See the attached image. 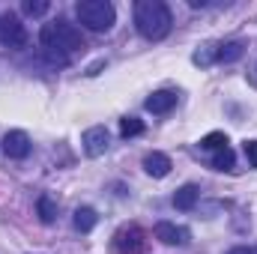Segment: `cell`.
Segmentation results:
<instances>
[{
    "instance_id": "cell-1",
    "label": "cell",
    "mask_w": 257,
    "mask_h": 254,
    "mask_svg": "<svg viewBox=\"0 0 257 254\" xmlns=\"http://www.w3.org/2000/svg\"><path fill=\"white\" fill-rule=\"evenodd\" d=\"M39 39H42V45H45L51 63H57V66H66L69 63V54H75V51L84 48L81 30H78L75 24H69L66 18H54V21L42 24Z\"/></svg>"
},
{
    "instance_id": "cell-2",
    "label": "cell",
    "mask_w": 257,
    "mask_h": 254,
    "mask_svg": "<svg viewBox=\"0 0 257 254\" xmlns=\"http://www.w3.org/2000/svg\"><path fill=\"white\" fill-rule=\"evenodd\" d=\"M171 24H174V18H171L168 3H162V0H138L135 3V27L144 39H150V42L165 39L171 33Z\"/></svg>"
},
{
    "instance_id": "cell-3",
    "label": "cell",
    "mask_w": 257,
    "mask_h": 254,
    "mask_svg": "<svg viewBox=\"0 0 257 254\" xmlns=\"http://www.w3.org/2000/svg\"><path fill=\"white\" fill-rule=\"evenodd\" d=\"M75 15H78V21H81L87 30H96V33L111 30L114 21H117V9H114V3H108V0H81V3L75 6Z\"/></svg>"
},
{
    "instance_id": "cell-4",
    "label": "cell",
    "mask_w": 257,
    "mask_h": 254,
    "mask_svg": "<svg viewBox=\"0 0 257 254\" xmlns=\"http://www.w3.org/2000/svg\"><path fill=\"white\" fill-rule=\"evenodd\" d=\"M0 45H6V48H24L27 45V30L15 12L0 15Z\"/></svg>"
},
{
    "instance_id": "cell-5",
    "label": "cell",
    "mask_w": 257,
    "mask_h": 254,
    "mask_svg": "<svg viewBox=\"0 0 257 254\" xmlns=\"http://www.w3.org/2000/svg\"><path fill=\"white\" fill-rule=\"evenodd\" d=\"M108 144H111V132L105 126H90L81 135V147H84V153H87L90 159L102 156V153L108 150Z\"/></svg>"
},
{
    "instance_id": "cell-6",
    "label": "cell",
    "mask_w": 257,
    "mask_h": 254,
    "mask_svg": "<svg viewBox=\"0 0 257 254\" xmlns=\"http://www.w3.org/2000/svg\"><path fill=\"white\" fill-rule=\"evenodd\" d=\"M3 153L9 159H27L30 156V135L21 129H12L3 135Z\"/></svg>"
},
{
    "instance_id": "cell-7",
    "label": "cell",
    "mask_w": 257,
    "mask_h": 254,
    "mask_svg": "<svg viewBox=\"0 0 257 254\" xmlns=\"http://www.w3.org/2000/svg\"><path fill=\"white\" fill-rule=\"evenodd\" d=\"M156 239H162L165 245H186L192 239V230L174 221H159L156 224Z\"/></svg>"
},
{
    "instance_id": "cell-8",
    "label": "cell",
    "mask_w": 257,
    "mask_h": 254,
    "mask_svg": "<svg viewBox=\"0 0 257 254\" xmlns=\"http://www.w3.org/2000/svg\"><path fill=\"white\" fill-rule=\"evenodd\" d=\"M144 105H147V111H150V114L165 117V114H171V111L177 108V93H174V90H156Z\"/></svg>"
},
{
    "instance_id": "cell-9",
    "label": "cell",
    "mask_w": 257,
    "mask_h": 254,
    "mask_svg": "<svg viewBox=\"0 0 257 254\" xmlns=\"http://www.w3.org/2000/svg\"><path fill=\"white\" fill-rule=\"evenodd\" d=\"M144 248V230L141 227H123L120 233H117V251L120 254H135Z\"/></svg>"
},
{
    "instance_id": "cell-10",
    "label": "cell",
    "mask_w": 257,
    "mask_h": 254,
    "mask_svg": "<svg viewBox=\"0 0 257 254\" xmlns=\"http://www.w3.org/2000/svg\"><path fill=\"white\" fill-rule=\"evenodd\" d=\"M144 171H147L150 177L162 180V177H168V174H171V159H168L165 153L153 150V153H147V156H144Z\"/></svg>"
},
{
    "instance_id": "cell-11",
    "label": "cell",
    "mask_w": 257,
    "mask_h": 254,
    "mask_svg": "<svg viewBox=\"0 0 257 254\" xmlns=\"http://www.w3.org/2000/svg\"><path fill=\"white\" fill-rule=\"evenodd\" d=\"M72 221H75V230H81V233H90V230L96 227L99 215H96V209H93V206H78Z\"/></svg>"
},
{
    "instance_id": "cell-12",
    "label": "cell",
    "mask_w": 257,
    "mask_h": 254,
    "mask_svg": "<svg viewBox=\"0 0 257 254\" xmlns=\"http://www.w3.org/2000/svg\"><path fill=\"white\" fill-rule=\"evenodd\" d=\"M197 197H200V189L189 183V186H183V189H177V194H174V206H177V209H183V212H186V209H194V203H197Z\"/></svg>"
},
{
    "instance_id": "cell-13",
    "label": "cell",
    "mask_w": 257,
    "mask_h": 254,
    "mask_svg": "<svg viewBox=\"0 0 257 254\" xmlns=\"http://www.w3.org/2000/svg\"><path fill=\"white\" fill-rule=\"evenodd\" d=\"M209 162H212V168H215V171H230V168H233V162H236V156H233V150H230V147H221V150H215V153H212V159H209Z\"/></svg>"
},
{
    "instance_id": "cell-14",
    "label": "cell",
    "mask_w": 257,
    "mask_h": 254,
    "mask_svg": "<svg viewBox=\"0 0 257 254\" xmlns=\"http://www.w3.org/2000/svg\"><path fill=\"white\" fill-rule=\"evenodd\" d=\"M242 57V42H224L221 48H218V60L221 63H233V60H239Z\"/></svg>"
},
{
    "instance_id": "cell-15",
    "label": "cell",
    "mask_w": 257,
    "mask_h": 254,
    "mask_svg": "<svg viewBox=\"0 0 257 254\" xmlns=\"http://www.w3.org/2000/svg\"><path fill=\"white\" fill-rule=\"evenodd\" d=\"M36 206H39V218H42L45 224H51V221H54V215H57V203H54L48 194H42Z\"/></svg>"
},
{
    "instance_id": "cell-16",
    "label": "cell",
    "mask_w": 257,
    "mask_h": 254,
    "mask_svg": "<svg viewBox=\"0 0 257 254\" xmlns=\"http://www.w3.org/2000/svg\"><path fill=\"white\" fill-rule=\"evenodd\" d=\"M200 147H203V150H212V153H215V150L227 147V135H224V132H209V135H206V138L200 141Z\"/></svg>"
},
{
    "instance_id": "cell-17",
    "label": "cell",
    "mask_w": 257,
    "mask_h": 254,
    "mask_svg": "<svg viewBox=\"0 0 257 254\" xmlns=\"http://www.w3.org/2000/svg\"><path fill=\"white\" fill-rule=\"evenodd\" d=\"M144 132V123L138 120V117H123L120 120V135L123 138H135V135H141Z\"/></svg>"
},
{
    "instance_id": "cell-18",
    "label": "cell",
    "mask_w": 257,
    "mask_h": 254,
    "mask_svg": "<svg viewBox=\"0 0 257 254\" xmlns=\"http://www.w3.org/2000/svg\"><path fill=\"white\" fill-rule=\"evenodd\" d=\"M197 66H209L212 60H218V48H212V45H203L200 51H194V57H192Z\"/></svg>"
},
{
    "instance_id": "cell-19",
    "label": "cell",
    "mask_w": 257,
    "mask_h": 254,
    "mask_svg": "<svg viewBox=\"0 0 257 254\" xmlns=\"http://www.w3.org/2000/svg\"><path fill=\"white\" fill-rule=\"evenodd\" d=\"M21 9H24V15L39 18V15H45V12H48V0H24V3H21Z\"/></svg>"
},
{
    "instance_id": "cell-20",
    "label": "cell",
    "mask_w": 257,
    "mask_h": 254,
    "mask_svg": "<svg viewBox=\"0 0 257 254\" xmlns=\"http://www.w3.org/2000/svg\"><path fill=\"white\" fill-rule=\"evenodd\" d=\"M245 159L251 168H257V141H245Z\"/></svg>"
},
{
    "instance_id": "cell-21",
    "label": "cell",
    "mask_w": 257,
    "mask_h": 254,
    "mask_svg": "<svg viewBox=\"0 0 257 254\" xmlns=\"http://www.w3.org/2000/svg\"><path fill=\"white\" fill-rule=\"evenodd\" d=\"M227 254H257L254 245H236V248H230Z\"/></svg>"
}]
</instances>
